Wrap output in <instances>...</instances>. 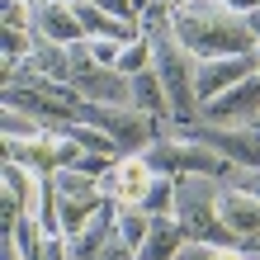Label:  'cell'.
Returning a JSON list of instances; mask_svg holds the SVG:
<instances>
[{
	"mask_svg": "<svg viewBox=\"0 0 260 260\" xmlns=\"http://www.w3.org/2000/svg\"><path fill=\"white\" fill-rule=\"evenodd\" d=\"M171 34L204 62V57H232V52H251L260 48L251 24L241 14L222 10L218 0H185L171 10Z\"/></svg>",
	"mask_w": 260,
	"mask_h": 260,
	"instance_id": "cell-1",
	"label": "cell"
},
{
	"mask_svg": "<svg viewBox=\"0 0 260 260\" xmlns=\"http://www.w3.org/2000/svg\"><path fill=\"white\" fill-rule=\"evenodd\" d=\"M218 175H175V213L171 218L185 227L189 241H213V246H232V232L218 218Z\"/></svg>",
	"mask_w": 260,
	"mask_h": 260,
	"instance_id": "cell-2",
	"label": "cell"
},
{
	"mask_svg": "<svg viewBox=\"0 0 260 260\" xmlns=\"http://www.w3.org/2000/svg\"><path fill=\"white\" fill-rule=\"evenodd\" d=\"M147 38H151V67H156L166 95H171V118L175 123H194L199 118V90H194L199 57L171 34V28H166V34H147Z\"/></svg>",
	"mask_w": 260,
	"mask_h": 260,
	"instance_id": "cell-3",
	"label": "cell"
},
{
	"mask_svg": "<svg viewBox=\"0 0 260 260\" xmlns=\"http://www.w3.org/2000/svg\"><path fill=\"white\" fill-rule=\"evenodd\" d=\"M142 156L156 166L161 175H218V180H227L232 175V161L222 156V151H213V147H204V142H194V137H185V133H166V137H156Z\"/></svg>",
	"mask_w": 260,
	"mask_h": 260,
	"instance_id": "cell-4",
	"label": "cell"
},
{
	"mask_svg": "<svg viewBox=\"0 0 260 260\" xmlns=\"http://www.w3.org/2000/svg\"><path fill=\"white\" fill-rule=\"evenodd\" d=\"M194 123H213V128H251V123H260V71L246 76L241 85L222 90V95L204 100Z\"/></svg>",
	"mask_w": 260,
	"mask_h": 260,
	"instance_id": "cell-5",
	"label": "cell"
},
{
	"mask_svg": "<svg viewBox=\"0 0 260 260\" xmlns=\"http://www.w3.org/2000/svg\"><path fill=\"white\" fill-rule=\"evenodd\" d=\"M38 194H43V175L28 171L19 161H5V171H0V222H19L24 213L38 208Z\"/></svg>",
	"mask_w": 260,
	"mask_h": 260,
	"instance_id": "cell-6",
	"label": "cell"
},
{
	"mask_svg": "<svg viewBox=\"0 0 260 260\" xmlns=\"http://www.w3.org/2000/svg\"><path fill=\"white\" fill-rule=\"evenodd\" d=\"M156 175H161V171L142 156V151H128V156H118V161H114V171L104 175L100 185H104V194H109L114 204H142Z\"/></svg>",
	"mask_w": 260,
	"mask_h": 260,
	"instance_id": "cell-7",
	"label": "cell"
},
{
	"mask_svg": "<svg viewBox=\"0 0 260 260\" xmlns=\"http://www.w3.org/2000/svg\"><path fill=\"white\" fill-rule=\"evenodd\" d=\"M118 241V204L114 199H104V208L90 218L81 232L67 237V255L71 260H104V251H109Z\"/></svg>",
	"mask_w": 260,
	"mask_h": 260,
	"instance_id": "cell-8",
	"label": "cell"
},
{
	"mask_svg": "<svg viewBox=\"0 0 260 260\" xmlns=\"http://www.w3.org/2000/svg\"><path fill=\"white\" fill-rule=\"evenodd\" d=\"M218 218H222V227L241 241V246H251V241L260 237V199L222 180V189H218Z\"/></svg>",
	"mask_w": 260,
	"mask_h": 260,
	"instance_id": "cell-9",
	"label": "cell"
},
{
	"mask_svg": "<svg viewBox=\"0 0 260 260\" xmlns=\"http://www.w3.org/2000/svg\"><path fill=\"white\" fill-rule=\"evenodd\" d=\"M71 85L81 90V100L90 104H133V76H123L118 67H85L71 76Z\"/></svg>",
	"mask_w": 260,
	"mask_h": 260,
	"instance_id": "cell-10",
	"label": "cell"
},
{
	"mask_svg": "<svg viewBox=\"0 0 260 260\" xmlns=\"http://www.w3.org/2000/svg\"><path fill=\"white\" fill-rule=\"evenodd\" d=\"M34 34L52 43H81L85 28L76 5H67V0H34Z\"/></svg>",
	"mask_w": 260,
	"mask_h": 260,
	"instance_id": "cell-11",
	"label": "cell"
},
{
	"mask_svg": "<svg viewBox=\"0 0 260 260\" xmlns=\"http://www.w3.org/2000/svg\"><path fill=\"white\" fill-rule=\"evenodd\" d=\"M185 241L189 237H185V227L175 218H151V232H147L142 246H137V260H175Z\"/></svg>",
	"mask_w": 260,
	"mask_h": 260,
	"instance_id": "cell-12",
	"label": "cell"
},
{
	"mask_svg": "<svg viewBox=\"0 0 260 260\" xmlns=\"http://www.w3.org/2000/svg\"><path fill=\"white\" fill-rule=\"evenodd\" d=\"M133 109H142L151 118H171V95H166L156 67H147V71L133 76Z\"/></svg>",
	"mask_w": 260,
	"mask_h": 260,
	"instance_id": "cell-13",
	"label": "cell"
},
{
	"mask_svg": "<svg viewBox=\"0 0 260 260\" xmlns=\"http://www.w3.org/2000/svg\"><path fill=\"white\" fill-rule=\"evenodd\" d=\"M104 199H109V194H62V189H57V208H62V237L81 232V227L104 208Z\"/></svg>",
	"mask_w": 260,
	"mask_h": 260,
	"instance_id": "cell-14",
	"label": "cell"
},
{
	"mask_svg": "<svg viewBox=\"0 0 260 260\" xmlns=\"http://www.w3.org/2000/svg\"><path fill=\"white\" fill-rule=\"evenodd\" d=\"M147 232H151V213L142 204H118V241L128 251H137L147 241Z\"/></svg>",
	"mask_w": 260,
	"mask_h": 260,
	"instance_id": "cell-15",
	"label": "cell"
},
{
	"mask_svg": "<svg viewBox=\"0 0 260 260\" xmlns=\"http://www.w3.org/2000/svg\"><path fill=\"white\" fill-rule=\"evenodd\" d=\"M0 133L5 137H43V133H52L43 118H34L28 109H14V104H0Z\"/></svg>",
	"mask_w": 260,
	"mask_h": 260,
	"instance_id": "cell-16",
	"label": "cell"
},
{
	"mask_svg": "<svg viewBox=\"0 0 260 260\" xmlns=\"http://www.w3.org/2000/svg\"><path fill=\"white\" fill-rule=\"evenodd\" d=\"M0 52H5L0 76H10L14 67L28 62V52H34V34H24V28H0Z\"/></svg>",
	"mask_w": 260,
	"mask_h": 260,
	"instance_id": "cell-17",
	"label": "cell"
},
{
	"mask_svg": "<svg viewBox=\"0 0 260 260\" xmlns=\"http://www.w3.org/2000/svg\"><path fill=\"white\" fill-rule=\"evenodd\" d=\"M67 137H71V142H81L85 151H109V156H123V151H118V142H114L104 128L81 123V118H71V123H67Z\"/></svg>",
	"mask_w": 260,
	"mask_h": 260,
	"instance_id": "cell-18",
	"label": "cell"
},
{
	"mask_svg": "<svg viewBox=\"0 0 260 260\" xmlns=\"http://www.w3.org/2000/svg\"><path fill=\"white\" fill-rule=\"evenodd\" d=\"M142 208L151 213V218H171V213H175V175H156V180H151Z\"/></svg>",
	"mask_w": 260,
	"mask_h": 260,
	"instance_id": "cell-19",
	"label": "cell"
},
{
	"mask_svg": "<svg viewBox=\"0 0 260 260\" xmlns=\"http://www.w3.org/2000/svg\"><path fill=\"white\" fill-rule=\"evenodd\" d=\"M147 67H151V38H147V34H137L133 43H123L118 71H123V76H137V71H147Z\"/></svg>",
	"mask_w": 260,
	"mask_h": 260,
	"instance_id": "cell-20",
	"label": "cell"
},
{
	"mask_svg": "<svg viewBox=\"0 0 260 260\" xmlns=\"http://www.w3.org/2000/svg\"><path fill=\"white\" fill-rule=\"evenodd\" d=\"M0 28L34 34V0H0Z\"/></svg>",
	"mask_w": 260,
	"mask_h": 260,
	"instance_id": "cell-21",
	"label": "cell"
},
{
	"mask_svg": "<svg viewBox=\"0 0 260 260\" xmlns=\"http://www.w3.org/2000/svg\"><path fill=\"white\" fill-rule=\"evenodd\" d=\"M90 52H95L100 67H118V57H123V38H90Z\"/></svg>",
	"mask_w": 260,
	"mask_h": 260,
	"instance_id": "cell-22",
	"label": "cell"
},
{
	"mask_svg": "<svg viewBox=\"0 0 260 260\" xmlns=\"http://www.w3.org/2000/svg\"><path fill=\"white\" fill-rule=\"evenodd\" d=\"M227 185H237V189H246V194H255V199H260V166H232Z\"/></svg>",
	"mask_w": 260,
	"mask_h": 260,
	"instance_id": "cell-23",
	"label": "cell"
},
{
	"mask_svg": "<svg viewBox=\"0 0 260 260\" xmlns=\"http://www.w3.org/2000/svg\"><path fill=\"white\" fill-rule=\"evenodd\" d=\"M175 260H218V246L213 241H185Z\"/></svg>",
	"mask_w": 260,
	"mask_h": 260,
	"instance_id": "cell-24",
	"label": "cell"
},
{
	"mask_svg": "<svg viewBox=\"0 0 260 260\" xmlns=\"http://www.w3.org/2000/svg\"><path fill=\"white\" fill-rule=\"evenodd\" d=\"M222 10H232V14H241V19H246V14H255L260 10V0H218Z\"/></svg>",
	"mask_w": 260,
	"mask_h": 260,
	"instance_id": "cell-25",
	"label": "cell"
},
{
	"mask_svg": "<svg viewBox=\"0 0 260 260\" xmlns=\"http://www.w3.org/2000/svg\"><path fill=\"white\" fill-rule=\"evenodd\" d=\"M246 24H251V34H255V43H260V10H255V14H246Z\"/></svg>",
	"mask_w": 260,
	"mask_h": 260,
	"instance_id": "cell-26",
	"label": "cell"
},
{
	"mask_svg": "<svg viewBox=\"0 0 260 260\" xmlns=\"http://www.w3.org/2000/svg\"><path fill=\"white\" fill-rule=\"evenodd\" d=\"M161 5H171V10H175V5H185V0H161Z\"/></svg>",
	"mask_w": 260,
	"mask_h": 260,
	"instance_id": "cell-27",
	"label": "cell"
},
{
	"mask_svg": "<svg viewBox=\"0 0 260 260\" xmlns=\"http://www.w3.org/2000/svg\"><path fill=\"white\" fill-rule=\"evenodd\" d=\"M251 251H260V237H255V241H251Z\"/></svg>",
	"mask_w": 260,
	"mask_h": 260,
	"instance_id": "cell-28",
	"label": "cell"
},
{
	"mask_svg": "<svg viewBox=\"0 0 260 260\" xmlns=\"http://www.w3.org/2000/svg\"><path fill=\"white\" fill-rule=\"evenodd\" d=\"M67 5H81V0H67Z\"/></svg>",
	"mask_w": 260,
	"mask_h": 260,
	"instance_id": "cell-29",
	"label": "cell"
}]
</instances>
